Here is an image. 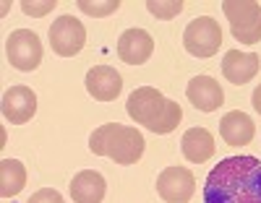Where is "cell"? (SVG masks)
Instances as JSON below:
<instances>
[{
    "instance_id": "obj_1",
    "label": "cell",
    "mask_w": 261,
    "mask_h": 203,
    "mask_svg": "<svg viewBox=\"0 0 261 203\" xmlns=\"http://www.w3.org/2000/svg\"><path fill=\"white\" fill-rule=\"evenodd\" d=\"M204 203H261V162L256 156H227L204 185Z\"/></svg>"
},
{
    "instance_id": "obj_2",
    "label": "cell",
    "mask_w": 261,
    "mask_h": 203,
    "mask_svg": "<svg viewBox=\"0 0 261 203\" xmlns=\"http://www.w3.org/2000/svg\"><path fill=\"white\" fill-rule=\"evenodd\" d=\"M125 109H128V115H130L134 123H141L144 128H149L151 133H157V135L172 133L178 128L180 118H183L180 104L162 97L157 89H151V86L136 89V92L128 97Z\"/></svg>"
},
{
    "instance_id": "obj_3",
    "label": "cell",
    "mask_w": 261,
    "mask_h": 203,
    "mask_svg": "<svg viewBox=\"0 0 261 203\" xmlns=\"http://www.w3.org/2000/svg\"><path fill=\"white\" fill-rule=\"evenodd\" d=\"M89 149L92 154L107 156L115 164H136L144 154V135L136 128L107 123L89 135Z\"/></svg>"
},
{
    "instance_id": "obj_4",
    "label": "cell",
    "mask_w": 261,
    "mask_h": 203,
    "mask_svg": "<svg viewBox=\"0 0 261 203\" xmlns=\"http://www.w3.org/2000/svg\"><path fill=\"white\" fill-rule=\"evenodd\" d=\"M222 11L230 21L232 37L243 44L261 42V6L253 0H227L222 3Z\"/></svg>"
},
{
    "instance_id": "obj_5",
    "label": "cell",
    "mask_w": 261,
    "mask_h": 203,
    "mask_svg": "<svg viewBox=\"0 0 261 203\" xmlns=\"http://www.w3.org/2000/svg\"><path fill=\"white\" fill-rule=\"evenodd\" d=\"M183 44L186 50L193 57H212L222 44V29H220V21L201 16V18H193L191 24L183 32Z\"/></svg>"
},
{
    "instance_id": "obj_6",
    "label": "cell",
    "mask_w": 261,
    "mask_h": 203,
    "mask_svg": "<svg viewBox=\"0 0 261 203\" xmlns=\"http://www.w3.org/2000/svg\"><path fill=\"white\" fill-rule=\"evenodd\" d=\"M6 55H8L11 65L18 68V71H34L42 63V42L29 29H16L8 34Z\"/></svg>"
},
{
    "instance_id": "obj_7",
    "label": "cell",
    "mask_w": 261,
    "mask_h": 203,
    "mask_svg": "<svg viewBox=\"0 0 261 203\" xmlns=\"http://www.w3.org/2000/svg\"><path fill=\"white\" fill-rule=\"evenodd\" d=\"M86 44V29L79 18L73 16H60L50 26V47L60 57H73L84 50Z\"/></svg>"
},
{
    "instance_id": "obj_8",
    "label": "cell",
    "mask_w": 261,
    "mask_h": 203,
    "mask_svg": "<svg viewBox=\"0 0 261 203\" xmlns=\"http://www.w3.org/2000/svg\"><path fill=\"white\" fill-rule=\"evenodd\" d=\"M157 193L167 203H188L196 193V177L186 167H167L157 177Z\"/></svg>"
},
{
    "instance_id": "obj_9",
    "label": "cell",
    "mask_w": 261,
    "mask_h": 203,
    "mask_svg": "<svg viewBox=\"0 0 261 203\" xmlns=\"http://www.w3.org/2000/svg\"><path fill=\"white\" fill-rule=\"evenodd\" d=\"M37 112V94L29 86H11L3 94V118L13 125L29 123Z\"/></svg>"
},
{
    "instance_id": "obj_10",
    "label": "cell",
    "mask_w": 261,
    "mask_h": 203,
    "mask_svg": "<svg viewBox=\"0 0 261 203\" xmlns=\"http://www.w3.org/2000/svg\"><path fill=\"white\" fill-rule=\"evenodd\" d=\"M186 94H188V102L201 109V112H214L225 104V92L222 86L217 83L212 76H196L188 81L186 86Z\"/></svg>"
},
{
    "instance_id": "obj_11",
    "label": "cell",
    "mask_w": 261,
    "mask_h": 203,
    "mask_svg": "<svg viewBox=\"0 0 261 203\" xmlns=\"http://www.w3.org/2000/svg\"><path fill=\"white\" fill-rule=\"evenodd\" d=\"M151 52H154V39H151L149 32H144V29H128L118 39V55L128 65L146 63L151 57Z\"/></svg>"
},
{
    "instance_id": "obj_12",
    "label": "cell",
    "mask_w": 261,
    "mask_h": 203,
    "mask_svg": "<svg viewBox=\"0 0 261 203\" xmlns=\"http://www.w3.org/2000/svg\"><path fill=\"white\" fill-rule=\"evenodd\" d=\"M123 89V78L115 68L110 65H97L86 73V92L97 102H113Z\"/></svg>"
},
{
    "instance_id": "obj_13",
    "label": "cell",
    "mask_w": 261,
    "mask_h": 203,
    "mask_svg": "<svg viewBox=\"0 0 261 203\" xmlns=\"http://www.w3.org/2000/svg\"><path fill=\"white\" fill-rule=\"evenodd\" d=\"M222 73L230 83L243 86L258 73V55L253 52H241V50H230L222 60Z\"/></svg>"
},
{
    "instance_id": "obj_14",
    "label": "cell",
    "mask_w": 261,
    "mask_h": 203,
    "mask_svg": "<svg viewBox=\"0 0 261 203\" xmlns=\"http://www.w3.org/2000/svg\"><path fill=\"white\" fill-rule=\"evenodd\" d=\"M253 133H256L253 120L246 115V112H241V109L227 112V115L220 120V135L225 138V143H230V146H246V143H251Z\"/></svg>"
},
{
    "instance_id": "obj_15",
    "label": "cell",
    "mask_w": 261,
    "mask_h": 203,
    "mask_svg": "<svg viewBox=\"0 0 261 203\" xmlns=\"http://www.w3.org/2000/svg\"><path fill=\"white\" fill-rule=\"evenodd\" d=\"M107 193V183H105V177L94 169H84L73 177V183H71V198L76 203H102Z\"/></svg>"
},
{
    "instance_id": "obj_16",
    "label": "cell",
    "mask_w": 261,
    "mask_h": 203,
    "mask_svg": "<svg viewBox=\"0 0 261 203\" xmlns=\"http://www.w3.org/2000/svg\"><path fill=\"white\" fill-rule=\"evenodd\" d=\"M180 149H183V156L188 162L201 164L214 154V135L206 128H191V130L183 133Z\"/></svg>"
},
{
    "instance_id": "obj_17",
    "label": "cell",
    "mask_w": 261,
    "mask_h": 203,
    "mask_svg": "<svg viewBox=\"0 0 261 203\" xmlns=\"http://www.w3.org/2000/svg\"><path fill=\"white\" fill-rule=\"evenodd\" d=\"M27 185V169L16 159H3L0 162V195L13 198L24 190Z\"/></svg>"
},
{
    "instance_id": "obj_18",
    "label": "cell",
    "mask_w": 261,
    "mask_h": 203,
    "mask_svg": "<svg viewBox=\"0 0 261 203\" xmlns=\"http://www.w3.org/2000/svg\"><path fill=\"white\" fill-rule=\"evenodd\" d=\"M146 8H149L151 16L167 21V18H175L183 11V3H180V0H172V3H162V0H157V3H154V0H151V3H146Z\"/></svg>"
},
{
    "instance_id": "obj_19",
    "label": "cell",
    "mask_w": 261,
    "mask_h": 203,
    "mask_svg": "<svg viewBox=\"0 0 261 203\" xmlns=\"http://www.w3.org/2000/svg\"><path fill=\"white\" fill-rule=\"evenodd\" d=\"M79 8L89 16H110L120 8V0H107V3H86V0H81Z\"/></svg>"
},
{
    "instance_id": "obj_20",
    "label": "cell",
    "mask_w": 261,
    "mask_h": 203,
    "mask_svg": "<svg viewBox=\"0 0 261 203\" xmlns=\"http://www.w3.org/2000/svg\"><path fill=\"white\" fill-rule=\"evenodd\" d=\"M27 203H65V200H63V195H60L58 190H53V188H42V190H37Z\"/></svg>"
},
{
    "instance_id": "obj_21",
    "label": "cell",
    "mask_w": 261,
    "mask_h": 203,
    "mask_svg": "<svg viewBox=\"0 0 261 203\" xmlns=\"http://www.w3.org/2000/svg\"><path fill=\"white\" fill-rule=\"evenodd\" d=\"M55 6H58L55 0H47V3H29V0H24V3H21V11L29 13V16H45V13H50Z\"/></svg>"
},
{
    "instance_id": "obj_22",
    "label": "cell",
    "mask_w": 261,
    "mask_h": 203,
    "mask_svg": "<svg viewBox=\"0 0 261 203\" xmlns=\"http://www.w3.org/2000/svg\"><path fill=\"white\" fill-rule=\"evenodd\" d=\"M251 99H253V109L261 115V86H256V89H253V97H251Z\"/></svg>"
}]
</instances>
